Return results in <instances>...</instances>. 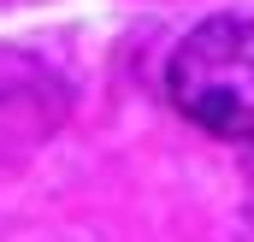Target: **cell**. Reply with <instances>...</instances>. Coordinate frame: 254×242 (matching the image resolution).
Returning a JSON list of instances; mask_svg holds the SVG:
<instances>
[{"mask_svg": "<svg viewBox=\"0 0 254 242\" xmlns=\"http://www.w3.org/2000/svg\"><path fill=\"white\" fill-rule=\"evenodd\" d=\"M172 107L225 142H254V18H207L166 60Z\"/></svg>", "mask_w": 254, "mask_h": 242, "instance_id": "1", "label": "cell"}]
</instances>
